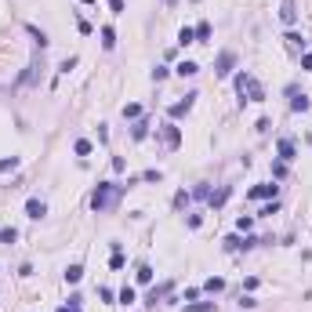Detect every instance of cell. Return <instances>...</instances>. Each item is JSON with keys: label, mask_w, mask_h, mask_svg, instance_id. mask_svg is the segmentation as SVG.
Wrapping results in <instances>:
<instances>
[{"label": "cell", "mask_w": 312, "mask_h": 312, "mask_svg": "<svg viewBox=\"0 0 312 312\" xmlns=\"http://www.w3.org/2000/svg\"><path fill=\"white\" fill-rule=\"evenodd\" d=\"M120 196H124V185L102 182V185L95 189V196H91V210H95V214H105V210H113L116 204H120Z\"/></svg>", "instance_id": "1"}, {"label": "cell", "mask_w": 312, "mask_h": 312, "mask_svg": "<svg viewBox=\"0 0 312 312\" xmlns=\"http://www.w3.org/2000/svg\"><path fill=\"white\" fill-rule=\"evenodd\" d=\"M236 91H240V95L247 91V98H251V102H265V87L251 77V73H240V77H236Z\"/></svg>", "instance_id": "2"}, {"label": "cell", "mask_w": 312, "mask_h": 312, "mask_svg": "<svg viewBox=\"0 0 312 312\" xmlns=\"http://www.w3.org/2000/svg\"><path fill=\"white\" fill-rule=\"evenodd\" d=\"M196 98H200V95H196V91H189V95H185V98H182V102H174V105L167 109V113H171V120H178V116H185V113H189V109H192V105H196Z\"/></svg>", "instance_id": "3"}, {"label": "cell", "mask_w": 312, "mask_h": 312, "mask_svg": "<svg viewBox=\"0 0 312 312\" xmlns=\"http://www.w3.org/2000/svg\"><path fill=\"white\" fill-rule=\"evenodd\" d=\"M276 192H280L276 182H261V185H254L247 196H251V200H276Z\"/></svg>", "instance_id": "4"}, {"label": "cell", "mask_w": 312, "mask_h": 312, "mask_svg": "<svg viewBox=\"0 0 312 312\" xmlns=\"http://www.w3.org/2000/svg\"><path fill=\"white\" fill-rule=\"evenodd\" d=\"M233 66H236V54H233V51H222V54L214 58V77H229Z\"/></svg>", "instance_id": "5"}, {"label": "cell", "mask_w": 312, "mask_h": 312, "mask_svg": "<svg viewBox=\"0 0 312 312\" xmlns=\"http://www.w3.org/2000/svg\"><path fill=\"white\" fill-rule=\"evenodd\" d=\"M287 98H290V109H294V113H305V109H312V102L305 98V91H298L294 84L287 87Z\"/></svg>", "instance_id": "6"}, {"label": "cell", "mask_w": 312, "mask_h": 312, "mask_svg": "<svg viewBox=\"0 0 312 312\" xmlns=\"http://www.w3.org/2000/svg\"><path fill=\"white\" fill-rule=\"evenodd\" d=\"M26 214H29L33 222H40V218L48 214V204H44V200H36V196H29V200H26Z\"/></svg>", "instance_id": "7"}, {"label": "cell", "mask_w": 312, "mask_h": 312, "mask_svg": "<svg viewBox=\"0 0 312 312\" xmlns=\"http://www.w3.org/2000/svg\"><path fill=\"white\" fill-rule=\"evenodd\" d=\"M276 153H280V160H283V163H290V160L298 156V145L290 142V138H280V142H276Z\"/></svg>", "instance_id": "8"}, {"label": "cell", "mask_w": 312, "mask_h": 312, "mask_svg": "<svg viewBox=\"0 0 312 312\" xmlns=\"http://www.w3.org/2000/svg\"><path fill=\"white\" fill-rule=\"evenodd\" d=\"M280 18H283V26H294V22H298V7H294V0H280Z\"/></svg>", "instance_id": "9"}, {"label": "cell", "mask_w": 312, "mask_h": 312, "mask_svg": "<svg viewBox=\"0 0 312 312\" xmlns=\"http://www.w3.org/2000/svg\"><path fill=\"white\" fill-rule=\"evenodd\" d=\"M283 40H287V51H290V54H305V36H301V33L290 29L287 36H283Z\"/></svg>", "instance_id": "10"}, {"label": "cell", "mask_w": 312, "mask_h": 312, "mask_svg": "<svg viewBox=\"0 0 312 312\" xmlns=\"http://www.w3.org/2000/svg\"><path fill=\"white\" fill-rule=\"evenodd\" d=\"M163 142H167L171 149H178V145H182V134H178V127H174V124L163 127Z\"/></svg>", "instance_id": "11"}, {"label": "cell", "mask_w": 312, "mask_h": 312, "mask_svg": "<svg viewBox=\"0 0 312 312\" xmlns=\"http://www.w3.org/2000/svg\"><path fill=\"white\" fill-rule=\"evenodd\" d=\"M36 69H40V62H29V69H26L22 77L15 80V87H26V84H33V80H36Z\"/></svg>", "instance_id": "12"}, {"label": "cell", "mask_w": 312, "mask_h": 312, "mask_svg": "<svg viewBox=\"0 0 312 312\" xmlns=\"http://www.w3.org/2000/svg\"><path fill=\"white\" fill-rule=\"evenodd\" d=\"M174 73H178V77H196V73H200V66H196V62H178V66H174Z\"/></svg>", "instance_id": "13"}, {"label": "cell", "mask_w": 312, "mask_h": 312, "mask_svg": "<svg viewBox=\"0 0 312 312\" xmlns=\"http://www.w3.org/2000/svg\"><path fill=\"white\" fill-rule=\"evenodd\" d=\"M178 44L182 48H185V44H196V29H192V26H182L178 29Z\"/></svg>", "instance_id": "14"}, {"label": "cell", "mask_w": 312, "mask_h": 312, "mask_svg": "<svg viewBox=\"0 0 312 312\" xmlns=\"http://www.w3.org/2000/svg\"><path fill=\"white\" fill-rule=\"evenodd\" d=\"M102 48H105V51H113V48H116V33H113V26H102Z\"/></svg>", "instance_id": "15"}, {"label": "cell", "mask_w": 312, "mask_h": 312, "mask_svg": "<svg viewBox=\"0 0 312 312\" xmlns=\"http://www.w3.org/2000/svg\"><path fill=\"white\" fill-rule=\"evenodd\" d=\"M229 192H233V189H229V185H222V189H218V192H210V207H222L225 200H229Z\"/></svg>", "instance_id": "16"}, {"label": "cell", "mask_w": 312, "mask_h": 312, "mask_svg": "<svg viewBox=\"0 0 312 312\" xmlns=\"http://www.w3.org/2000/svg\"><path fill=\"white\" fill-rule=\"evenodd\" d=\"M26 33H29V36H33V40H36V48H40V51H44V48H48V36H44L40 29H36V26H26Z\"/></svg>", "instance_id": "17"}, {"label": "cell", "mask_w": 312, "mask_h": 312, "mask_svg": "<svg viewBox=\"0 0 312 312\" xmlns=\"http://www.w3.org/2000/svg\"><path fill=\"white\" fill-rule=\"evenodd\" d=\"M80 276H84V265H69L66 269V283H80Z\"/></svg>", "instance_id": "18"}, {"label": "cell", "mask_w": 312, "mask_h": 312, "mask_svg": "<svg viewBox=\"0 0 312 312\" xmlns=\"http://www.w3.org/2000/svg\"><path fill=\"white\" fill-rule=\"evenodd\" d=\"M167 290H171V283H160V287H153V290H149V305H156V301L167 294Z\"/></svg>", "instance_id": "19"}, {"label": "cell", "mask_w": 312, "mask_h": 312, "mask_svg": "<svg viewBox=\"0 0 312 312\" xmlns=\"http://www.w3.org/2000/svg\"><path fill=\"white\" fill-rule=\"evenodd\" d=\"M207 40H210V26L200 22V26H196V44H207Z\"/></svg>", "instance_id": "20"}, {"label": "cell", "mask_w": 312, "mask_h": 312, "mask_svg": "<svg viewBox=\"0 0 312 312\" xmlns=\"http://www.w3.org/2000/svg\"><path fill=\"white\" fill-rule=\"evenodd\" d=\"M15 240H18V233H15L11 225H7V229H0V243H7V247H11Z\"/></svg>", "instance_id": "21"}, {"label": "cell", "mask_w": 312, "mask_h": 312, "mask_svg": "<svg viewBox=\"0 0 312 312\" xmlns=\"http://www.w3.org/2000/svg\"><path fill=\"white\" fill-rule=\"evenodd\" d=\"M15 167H18V156H4V160H0V174H7Z\"/></svg>", "instance_id": "22"}, {"label": "cell", "mask_w": 312, "mask_h": 312, "mask_svg": "<svg viewBox=\"0 0 312 312\" xmlns=\"http://www.w3.org/2000/svg\"><path fill=\"white\" fill-rule=\"evenodd\" d=\"M222 287H225V280H218V276H210V280L204 283V290H210V294H218Z\"/></svg>", "instance_id": "23"}, {"label": "cell", "mask_w": 312, "mask_h": 312, "mask_svg": "<svg viewBox=\"0 0 312 312\" xmlns=\"http://www.w3.org/2000/svg\"><path fill=\"white\" fill-rule=\"evenodd\" d=\"M214 301H196V305H185V312H210Z\"/></svg>", "instance_id": "24"}, {"label": "cell", "mask_w": 312, "mask_h": 312, "mask_svg": "<svg viewBox=\"0 0 312 312\" xmlns=\"http://www.w3.org/2000/svg\"><path fill=\"white\" fill-rule=\"evenodd\" d=\"M131 134H134V138H138V142H142V138H145V134H149V124H145V120H138V124H134V131H131Z\"/></svg>", "instance_id": "25"}, {"label": "cell", "mask_w": 312, "mask_h": 312, "mask_svg": "<svg viewBox=\"0 0 312 312\" xmlns=\"http://www.w3.org/2000/svg\"><path fill=\"white\" fill-rule=\"evenodd\" d=\"M225 251H243V240H240V236H229V240H225Z\"/></svg>", "instance_id": "26"}, {"label": "cell", "mask_w": 312, "mask_h": 312, "mask_svg": "<svg viewBox=\"0 0 312 312\" xmlns=\"http://www.w3.org/2000/svg\"><path fill=\"white\" fill-rule=\"evenodd\" d=\"M153 280V269L149 265H138V283H149Z\"/></svg>", "instance_id": "27"}, {"label": "cell", "mask_w": 312, "mask_h": 312, "mask_svg": "<svg viewBox=\"0 0 312 312\" xmlns=\"http://www.w3.org/2000/svg\"><path fill=\"white\" fill-rule=\"evenodd\" d=\"M73 149H77V156H87V153H91V142H87V138H80L77 145H73Z\"/></svg>", "instance_id": "28"}, {"label": "cell", "mask_w": 312, "mask_h": 312, "mask_svg": "<svg viewBox=\"0 0 312 312\" xmlns=\"http://www.w3.org/2000/svg\"><path fill=\"white\" fill-rule=\"evenodd\" d=\"M124 116H131V120H134V116H142V105H134V102L124 105Z\"/></svg>", "instance_id": "29"}, {"label": "cell", "mask_w": 312, "mask_h": 312, "mask_svg": "<svg viewBox=\"0 0 312 312\" xmlns=\"http://www.w3.org/2000/svg\"><path fill=\"white\" fill-rule=\"evenodd\" d=\"M185 204H189V192H174V207L182 210V207H185Z\"/></svg>", "instance_id": "30"}, {"label": "cell", "mask_w": 312, "mask_h": 312, "mask_svg": "<svg viewBox=\"0 0 312 312\" xmlns=\"http://www.w3.org/2000/svg\"><path fill=\"white\" fill-rule=\"evenodd\" d=\"M120 301H124V305H131V301H134V290L124 287V290H120Z\"/></svg>", "instance_id": "31"}, {"label": "cell", "mask_w": 312, "mask_h": 312, "mask_svg": "<svg viewBox=\"0 0 312 312\" xmlns=\"http://www.w3.org/2000/svg\"><path fill=\"white\" fill-rule=\"evenodd\" d=\"M283 174H287V163H283V160H280V163H276V167H272V178H283Z\"/></svg>", "instance_id": "32"}, {"label": "cell", "mask_w": 312, "mask_h": 312, "mask_svg": "<svg viewBox=\"0 0 312 312\" xmlns=\"http://www.w3.org/2000/svg\"><path fill=\"white\" fill-rule=\"evenodd\" d=\"M192 196H200V200H210V189H207V185H196V192H192Z\"/></svg>", "instance_id": "33"}, {"label": "cell", "mask_w": 312, "mask_h": 312, "mask_svg": "<svg viewBox=\"0 0 312 312\" xmlns=\"http://www.w3.org/2000/svg\"><path fill=\"white\" fill-rule=\"evenodd\" d=\"M109 7H113V15H124V0H109Z\"/></svg>", "instance_id": "34"}, {"label": "cell", "mask_w": 312, "mask_h": 312, "mask_svg": "<svg viewBox=\"0 0 312 312\" xmlns=\"http://www.w3.org/2000/svg\"><path fill=\"white\" fill-rule=\"evenodd\" d=\"M301 69H309V73H312V54H301Z\"/></svg>", "instance_id": "35"}, {"label": "cell", "mask_w": 312, "mask_h": 312, "mask_svg": "<svg viewBox=\"0 0 312 312\" xmlns=\"http://www.w3.org/2000/svg\"><path fill=\"white\" fill-rule=\"evenodd\" d=\"M58 312H80V305H66V309H58Z\"/></svg>", "instance_id": "36"}, {"label": "cell", "mask_w": 312, "mask_h": 312, "mask_svg": "<svg viewBox=\"0 0 312 312\" xmlns=\"http://www.w3.org/2000/svg\"><path fill=\"white\" fill-rule=\"evenodd\" d=\"M163 4H167V7H171V4H178V0H163Z\"/></svg>", "instance_id": "37"}, {"label": "cell", "mask_w": 312, "mask_h": 312, "mask_svg": "<svg viewBox=\"0 0 312 312\" xmlns=\"http://www.w3.org/2000/svg\"><path fill=\"white\" fill-rule=\"evenodd\" d=\"M84 4H95V0H84Z\"/></svg>", "instance_id": "38"}]
</instances>
